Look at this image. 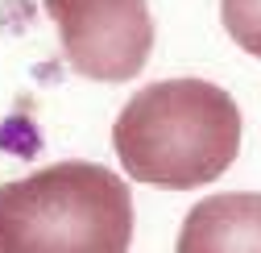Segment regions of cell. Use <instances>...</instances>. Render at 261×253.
I'll return each instance as SVG.
<instances>
[{"instance_id": "2", "label": "cell", "mask_w": 261, "mask_h": 253, "mask_svg": "<svg viewBox=\"0 0 261 253\" xmlns=\"http://www.w3.org/2000/svg\"><path fill=\"white\" fill-rule=\"evenodd\" d=\"M133 195L100 162H58L0 187V253H120Z\"/></svg>"}, {"instance_id": "4", "label": "cell", "mask_w": 261, "mask_h": 253, "mask_svg": "<svg viewBox=\"0 0 261 253\" xmlns=\"http://www.w3.org/2000/svg\"><path fill=\"white\" fill-rule=\"evenodd\" d=\"M182 253H261V195H212L187 216Z\"/></svg>"}, {"instance_id": "1", "label": "cell", "mask_w": 261, "mask_h": 253, "mask_svg": "<svg viewBox=\"0 0 261 253\" xmlns=\"http://www.w3.org/2000/svg\"><path fill=\"white\" fill-rule=\"evenodd\" d=\"M112 145L128 179L162 191H195L237 162L241 108L207 79H158L120 108Z\"/></svg>"}, {"instance_id": "5", "label": "cell", "mask_w": 261, "mask_h": 253, "mask_svg": "<svg viewBox=\"0 0 261 253\" xmlns=\"http://www.w3.org/2000/svg\"><path fill=\"white\" fill-rule=\"evenodd\" d=\"M224 29L245 54L261 58V0H220Z\"/></svg>"}, {"instance_id": "3", "label": "cell", "mask_w": 261, "mask_h": 253, "mask_svg": "<svg viewBox=\"0 0 261 253\" xmlns=\"http://www.w3.org/2000/svg\"><path fill=\"white\" fill-rule=\"evenodd\" d=\"M71 71L100 83L141 75L153 50V21L145 0H46Z\"/></svg>"}]
</instances>
